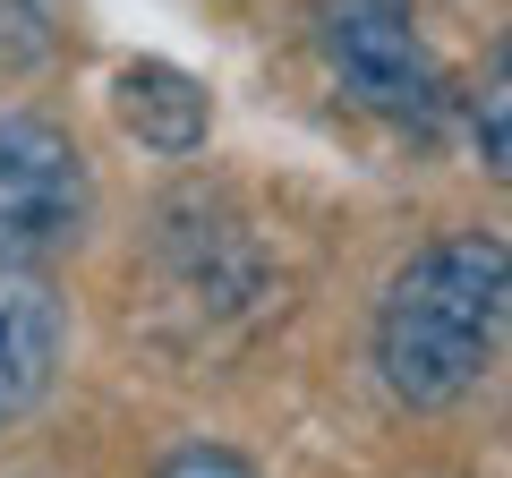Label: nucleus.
<instances>
[{
	"instance_id": "8",
	"label": "nucleus",
	"mask_w": 512,
	"mask_h": 478,
	"mask_svg": "<svg viewBox=\"0 0 512 478\" xmlns=\"http://www.w3.org/2000/svg\"><path fill=\"white\" fill-rule=\"evenodd\" d=\"M154 478H256V470L239 453H222V444H188V453H171Z\"/></svg>"
},
{
	"instance_id": "7",
	"label": "nucleus",
	"mask_w": 512,
	"mask_h": 478,
	"mask_svg": "<svg viewBox=\"0 0 512 478\" xmlns=\"http://www.w3.org/2000/svg\"><path fill=\"white\" fill-rule=\"evenodd\" d=\"M60 52V0H0V77H26Z\"/></svg>"
},
{
	"instance_id": "4",
	"label": "nucleus",
	"mask_w": 512,
	"mask_h": 478,
	"mask_svg": "<svg viewBox=\"0 0 512 478\" xmlns=\"http://www.w3.org/2000/svg\"><path fill=\"white\" fill-rule=\"evenodd\" d=\"M60 350H69V308L43 274H0V427L52 393Z\"/></svg>"
},
{
	"instance_id": "1",
	"label": "nucleus",
	"mask_w": 512,
	"mask_h": 478,
	"mask_svg": "<svg viewBox=\"0 0 512 478\" xmlns=\"http://www.w3.org/2000/svg\"><path fill=\"white\" fill-rule=\"evenodd\" d=\"M512 333V248L495 231H444L393 265L376 299V376L402 410H453Z\"/></svg>"
},
{
	"instance_id": "5",
	"label": "nucleus",
	"mask_w": 512,
	"mask_h": 478,
	"mask_svg": "<svg viewBox=\"0 0 512 478\" xmlns=\"http://www.w3.org/2000/svg\"><path fill=\"white\" fill-rule=\"evenodd\" d=\"M111 111L146 154H197L205 129H214V94L188 69H171V60H128L111 77Z\"/></svg>"
},
{
	"instance_id": "6",
	"label": "nucleus",
	"mask_w": 512,
	"mask_h": 478,
	"mask_svg": "<svg viewBox=\"0 0 512 478\" xmlns=\"http://www.w3.org/2000/svg\"><path fill=\"white\" fill-rule=\"evenodd\" d=\"M470 146H478V171H487L495 188H512V52L495 60V69L478 77V94H470Z\"/></svg>"
},
{
	"instance_id": "3",
	"label": "nucleus",
	"mask_w": 512,
	"mask_h": 478,
	"mask_svg": "<svg viewBox=\"0 0 512 478\" xmlns=\"http://www.w3.org/2000/svg\"><path fill=\"white\" fill-rule=\"evenodd\" d=\"M316 52L359 111L402 120V129L436 120L444 77L419 35V0H316Z\"/></svg>"
},
{
	"instance_id": "2",
	"label": "nucleus",
	"mask_w": 512,
	"mask_h": 478,
	"mask_svg": "<svg viewBox=\"0 0 512 478\" xmlns=\"http://www.w3.org/2000/svg\"><path fill=\"white\" fill-rule=\"evenodd\" d=\"M86 222L94 180L77 137L43 111H9L0 120V274H43L86 239Z\"/></svg>"
}]
</instances>
